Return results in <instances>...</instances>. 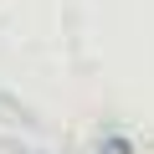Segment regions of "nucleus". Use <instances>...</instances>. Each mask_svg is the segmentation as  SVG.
<instances>
[{
	"label": "nucleus",
	"mask_w": 154,
	"mask_h": 154,
	"mask_svg": "<svg viewBox=\"0 0 154 154\" xmlns=\"http://www.w3.org/2000/svg\"><path fill=\"white\" fill-rule=\"evenodd\" d=\"M98 154H134V144H128L123 134H103V139H98Z\"/></svg>",
	"instance_id": "obj_1"
}]
</instances>
